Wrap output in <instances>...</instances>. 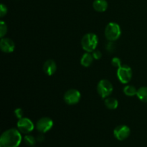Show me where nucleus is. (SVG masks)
Wrapping results in <instances>:
<instances>
[{"mask_svg": "<svg viewBox=\"0 0 147 147\" xmlns=\"http://www.w3.org/2000/svg\"><path fill=\"white\" fill-rule=\"evenodd\" d=\"M22 142L20 131L16 129L5 131L0 138L1 147H18Z\"/></svg>", "mask_w": 147, "mask_h": 147, "instance_id": "obj_1", "label": "nucleus"}, {"mask_svg": "<svg viewBox=\"0 0 147 147\" xmlns=\"http://www.w3.org/2000/svg\"><path fill=\"white\" fill-rule=\"evenodd\" d=\"M98 43V36L94 33H88L85 34L81 40V45L83 50L88 53H92L96 50Z\"/></svg>", "mask_w": 147, "mask_h": 147, "instance_id": "obj_2", "label": "nucleus"}, {"mask_svg": "<svg viewBox=\"0 0 147 147\" xmlns=\"http://www.w3.org/2000/svg\"><path fill=\"white\" fill-rule=\"evenodd\" d=\"M121 34V27L117 23L110 22L105 29V36L109 41H116Z\"/></svg>", "mask_w": 147, "mask_h": 147, "instance_id": "obj_3", "label": "nucleus"}, {"mask_svg": "<svg viewBox=\"0 0 147 147\" xmlns=\"http://www.w3.org/2000/svg\"><path fill=\"white\" fill-rule=\"evenodd\" d=\"M113 90V87L112 83L106 79H103L98 83L97 91L102 98H106L111 96Z\"/></svg>", "mask_w": 147, "mask_h": 147, "instance_id": "obj_4", "label": "nucleus"}, {"mask_svg": "<svg viewBox=\"0 0 147 147\" xmlns=\"http://www.w3.org/2000/svg\"><path fill=\"white\" fill-rule=\"evenodd\" d=\"M132 70L129 65H123L119 67L117 70V77L119 81L123 84L129 83L132 78Z\"/></svg>", "mask_w": 147, "mask_h": 147, "instance_id": "obj_5", "label": "nucleus"}, {"mask_svg": "<svg viewBox=\"0 0 147 147\" xmlns=\"http://www.w3.org/2000/svg\"><path fill=\"white\" fill-rule=\"evenodd\" d=\"M81 94L76 89H70L64 94V100L68 105H76L80 101Z\"/></svg>", "mask_w": 147, "mask_h": 147, "instance_id": "obj_6", "label": "nucleus"}, {"mask_svg": "<svg viewBox=\"0 0 147 147\" xmlns=\"http://www.w3.org/2000/svg\"><path fill=\"white\" fill-rule=\"evenodd\" d=\"M53 126V121L50 118L43 117L37 121L36 129L40 133L45 134L50 131Z\"/></svg>", "mask_w": 147, "mask_h": 147, "instance_id": "obj_7", "label": "nucleus"}, {"mask_svg": "<svg viewBox=\"0 0 147 147\" xmlns=\"http://www.w3.org/2000/svg\"><path fill=\"white\" fill-rule=\"evenodd\" d=\"M34 127V123L28 118H22L17 122V128L21 133H30L33 131Z\"/></svg>", "mask_w": 147, "mask_h": 147, "instance_id": "obj_8", "label": "nucleus"}, {"mask_svg": "<svg viewBox=\"0 0 147 147\" xmlns=\"http://www.w3.org/2000/svg\"><path fill=\"white\" fill-rule=\"evenodd\" d=\"M131 134L129 126L126 125H119L113 130V135L119 141H123L127 139Z\"/></svg>", "mask_w": 147, "mask_h": 147, "instance_id": "obj_9", "label": "nucleus"}, {"mask_svg": "<svg viewBox=\"0 0 147 147\" xmlns=\"http://www.w3.org/2000/svg\"><path fill=\"white\" fill-rule=\"evenodd\" d=\"M0 48L1 51L5 53H10L14 51L15 45L13 40L9 38H1L0 41Z\"/></svg>", "mask_w": 147, "mask_h": 147, "instance_id": "obj_10", "label": "nucleus"}, {"mask_svg": "<svg viewBox=\"0 0 147 147\" xmlns=\"http://www.w3.org/2000/svg\"><path fill=\"white\" fill-rule=\"evenodd\" d=\"M57 70V65L53 60H47L43 65V71L46 75L51 76Z\"/></svg>", "mask_w": 147, "mask_h": 147, "instance_id": "obj_11", "label": "nucleus"}, {"mask_svg": "<svg viewBox=\"0 0 147 147\" xmlns=\"http://www.w3.org/2000/svg\"><path fill=\"white\" fill-rule=\"evenodd\" d=\"M109 7V4L106 0H94L93 3V7L96 11L103 12Z\"/></svg>", "mask_w": 147, "mask_h": 147, "instance_id": "obj_12", "label": "nucleus"}, {"mask_svg": "<svg viewBox=\"0 0 147 147\" xmlns=\"http://www.w3.org/2000/svg\"><path fill=\"white\" fill-rule=\"evenodd\" d=\"M93 55L90 54V53H86L83 54L82 56L81 59H80V64L83 66V67H88L89 66L91 65L93 61Z\"/></svg>", "mask_w": 147, "mask_h": 147, "instance_id": "obj_13", "label": "nucleus"}, {"mask_svg": "<svg viewBox=\"0 0 147 147\" xmlns=\"http://www.w3.org/2000/svg\"><path fill=\"white\" fill-rule=\"evenodd\" d=\"M104 103L106 107L110 110H115L117 109L118 106H119L117 99L113 97H109V96L105 99Z\"/></svg>", "mask_w": 147, "mask_h": 147, "instance_id": "obj_14", "label": "nucleus"}, {"mask_svg": "<svg viewBox=\"0 0 147 147\" xmlns=\"http://www.w3.org/2000/svg\"><path fill=\"white\" fill-rule=\"evenodd\" d=\"M136 96L142 102L147 103V87L144 86V87L139 88L137 90Z\"/></svg>", "mask_w": 147, "mask_h": 147, "instance_id": "obj_15", "label": "nucleus"}, {"mask_svg": "<svg viewBox=\"0 0 147 147\" xmlns=\"http://www.w3.org/2000/svg\"><path fill=\"white\" fill-rule=\"evenodd\" d=\"M123 93L126 96H136L137 93V89L133 86H126L123 88Z\"/></svg>", "mask_w": 147, "mask_h": 147, "instance_id": "obj_16", "label": "nucleus"}, {"mask_svg": "<svg viewBox=\"0 0 147 147\" xmlns=\"http://www.w3.org/2000/svg\"><path fill=\"white\" fill-rule=\"evenodd\" d=\"M36 141H37V139H35L32 135H26L24 137V143L27 145H28V146H33V145H34L36 143Z\"/></svg>", "mask_w": 147, "mask_h": 147, "instance_id": "obj_17", "label": "nucleus"}, {"mask_svg": "<svg viewBox=\"0 0 147 147\" xmlns=\"http://www.w3.org/2000/svg\"><path fill=\"white\" fill-rule=\"evenodd\" d=\"M7 26L4 21L0 22V37L1 38L4 37V36L7 34Z\"/></svg>", "mask_w": 147, "mask_h": 147, "instance_id": "obj_18", "label": "nucleus"}, {"mask_svg": "<svg viewBox=\"0 0 147 147\" xmlns=\"http://www.w3.org/2000/svg\"><path fill=\"white\" fill-rule=\"evenodd\" d=\"M111 64L113 67H116L119 68L121 66V60L119 57H113L111 60Z\"/></svg>", "mask_w": 147, "mask_h": 147, "instance_id": "obj_19", "label": "nucleus"}, {"mask_svg": "<svg viewBox=\"0 0 147 147\" xmlns=\"http://www.w3.org/2000/svg\"><path fill=\"white\" fill-rule=\"evenodd\" d=\"M7 13V7L4 4H1L0 5V17H3Z\"/></svg>", "mask_w": 147, "mask_h": 147, "instance_id": "obj_20", "label": "nucleus"}, {"mask_svg": "<svg viewBox=\"0 0 147 147\" xmlns=\"http://www.w3.org/2000/svg\"><path fill=\"white\" fill-rule=\"evenodd\" d=\"M14 115L17 119H20L23 118V115H24V111L22 109H17L14 111Z\"/></svg>", "mask_w": 147, "mask_h": 147, "instance_id": "obj_21", "label": "nucleus"}, {"mask_svg": "<svg viewBox=\"0 0 147 147\" xmlns=\"http://www.w3.org/2000/svg\"><path fill=\"white\" fill-rule=\"evenodd\" d=\"M92 55H93V58L96 59V60H99V59L101 58L102 57V53L100 50H95L94 51L92 52Z\"/></svg>", "mask_w": 147, "mask_h": 147, "instance_id": "obj_22", "label": "nucleus"}, {"mask_svg": "<svg viewBox=\"0 0 147 147\" xmlns=\"http://www.w3.org/2000/svg\"><path fill=\"white\" fill-rule=\"evenodd\" d=\"M115 49V46L113 45V42L109 41V42L108 43L107 45H106V50L109 52H113Z\"/></svg>", "mask_w": 147, "mask_h": 147, "instance_id": "obj_23", "label": "nucleus"}, {"mask_svg": "<svg viewBox=\"0 0 147 147\" xmlns=\"http://www.w3.org/2000/svg\"><path fill=\"white\" fill-rule=\"evenodd\" d=\"M44 139H45V136H44V135H43L42 133H41L40 134H39L37 137V141H38V142H43V141H44Z\"/></svg>", "mask_w": 147, "mask_h": 147, "instance_id": "obj_24", "label": "nucleus"}]
</instances>
